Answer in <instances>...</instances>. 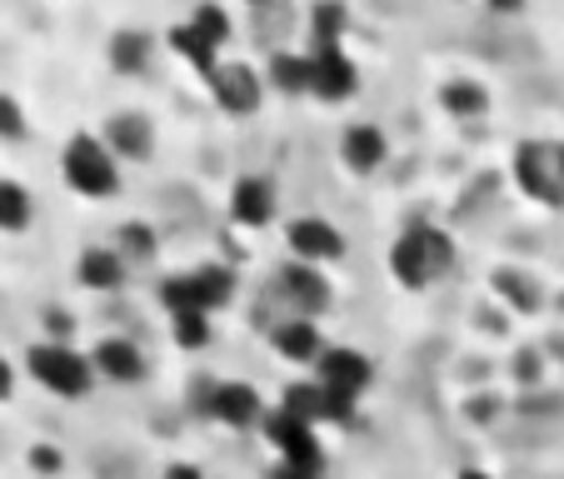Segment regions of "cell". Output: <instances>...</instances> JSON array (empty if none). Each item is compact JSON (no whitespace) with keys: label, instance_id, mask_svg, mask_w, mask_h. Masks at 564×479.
<instances>
[{"label":"cell","instance_id":"1","mask_svg":"<svg viewBox=\"0 0 564 479\" xmlns=\"http://www.w3.org/2000/svg\"><path fill=\"white\" fill-rule=\"evenodd\" d=\"M61 175L80 200H110L120 190V160L100 135H70L61 150Z\"/></svg>","mask_w":564,"mask_h":479},{"label":"cell","instance_id":"2","mask_svg":"<svg viewBox=\"0 0 564 479\" xmlns=\"http://www.w3.org/2000/svg\"><path fill=\"white\" fill-rule=\"evenodd\" d=\"M25 374H31L41 390L61 394V400H86L90 384H96L90 355H80L75 345H61V340L31 345V350H25Z\"/></svg>","mask_w":564,"mask_h":479},{"label":"cell","instance_id":"3","mask_svg":"<svg viewBox=\"0 0 564 479\" xmlns=\"http://www.w3.org/2000/svg\"><path fill=\"white\" fill-rule=\"evenodd\" d=\"M455 260V246H449V235L430 230V225H410L390 250V275L400 280L405 290H425L430 280H440Z\"/></svg>","mask_w":564,"mask_h":479},{"label":"cell","instance_id":"4","mask_svg":"<svg viewBox=\"0 0 564 479\" xmlns=\"http://www.w3.org/2000/svg\"><path fill=\"white\" fill-rule=\"evenodd\" d=\"M514 181L530 200L564 205V140H524L514 145Z\"/></svg>","mask_w":564,"mask_h":479},{"label":"cell","instance_id":"5","mask_svg":"<svg viewBox=\"0 0 564 479\" xmlns=\"http://www.w3.org/2000/svg\"><path fill=\"white\" fill-rule=\"evenodd\" d=\"M265 435H270V449L280 455V465L285 469H300V475H319V439H315V425H305V420L285 415V410H275V415H265Z\"/></svg>","mask_w":564,"mask_h":479},{"label":"cell","instance_id":"6","mask_svg":"<svg viewBox=\"0 0 564 479\" xmlns=\"http://www.w3.org/2000/svg\"><path fill=\"white\" fill-rule=\"evenodd\" d=\"M285 246H290V260L325 270L345 255V235L330 220H319V215H300V220L285 225Z\"/></svg>","mask_w":564,"mask_h":479},{"label":"cell","instance_id":"7","mask_svg":"<svg viewBox=\"0 0 564 479\" xmlns=\"http://www.w3.org/2000/svg\"><path fill=\"white\" fill-rule=\"evenodd\" d=\"M370 380H375V364L365 360L360 350H350V345H330L315 364V384H325V390L340 394V400H355V405H360V394L370 390Z\"/></svg>","mask_w":564,"mask_h":479},{"label":"cell","instance_id":"8","mask_svg":"<svg viewBox=\"0 0 564 479\" xmlns=\"http://www.w3.org/2000/svg\"><path fill=\"white\" fill-rule=\"evenodd\" d=\"M205 86H210L215 106H220L225 116H256L260 100H265V80H260L246 61H220V70H215Z\"/></svg>","mask_w":564,"mask_h":479},{"label":"cell","instance_id":"9","mask_svg":"<svg viewBox=\"0 0 564 479\" xmlns=\"http://www.w3.org/2000/svg\"><path fill=\"white\" fill-rule=\"evenodd\" d=\"M355 90H360V70L345 55V45L340 51H310V96L325 100V106H340Z\"/></svg>","mask_w":564,"mask_h":479},{"label":"cell","instance_id":"10","mask_svg":"<svg viewBox=\"0 0 564 479\" xmlns=\"http://www.w3.org/2000/svg\"><path fill=\"white\" fill-rule=\"evenodd\" d=\"M280 295H285V305L295 309L300 319H315V315H325L330 309V280H325V270H315V265H300V260H290L285 270H280Z\"/></svg>","mask_w":564,"mask_h":479},{"label":"cell","instance_id":"11","mask_svg":"<svg viewBox=\"0 0 564 479\" xmlns=\"http://www.w3.org/2000/svg\"><path fill=\"white\" fill-rule=\"evenodd\" d=\"M205 410H210L220 425H230V429L265 425V400H260V390H256V384H246V380L215 384L210 400H205Z\"/></svg>","mask_w":564,"mask_h":479},{"label":"cell","instance_id":"12","mask_svg":"<svg viewBox=\"0 0 564 479\" xmlns=\"http://www.w3.org/2000/svg\"><path fill=\"white\" fill-rule=\"evenodd\" d=\"M90 364H96V380H110V384H140L145 380V350L126 335H106V340L90 350Z\"/></svg>","mask_w":564,"mask_h":479},{"label":"cell","instance_id":"13","mask_svg":"<svg viewBox=\"0 0 564 479\" xmlns=\"http://www.w3.org/2000/svg\"><path fill=\"white\" fill-rule=\"evenodd\" d=\"M230 220L240 230H260V225L275 220V185L265 175H240L230 185Z\"/></svg>","mask_w":564,"mask_h":479},{"label":"cell","instance_id":"14","mask_svg":"<svg viewBox=\"0 0 564 479\" xmlns=\"http://www.w3.org/2000/svg\"><path fill=\"white\" fill-rule=\"evenodd\" d=\"M270 345H275L280 360H290V364H319V355L330 350V345L319 340V325H315V319H300V315L275 319Z\"/></svg>","mask_w":564,"mask_h":479},{"label":"cell","instance_id":"15","mask_svg":"<svg viewBox=\"0 0 564 479\" xmlns=\"http://www.w3.org/2000/svg\"><path fill=\"white\" fill-rule=\"evenodd\" d=\"M384 155H390V145H384V130H380V126H370V120H355V126H345V135H340V160L350 165L355 175L380 171Z\"/></svg>","mask_w":564,"mask_h":479},{"label":"cell","instance_id":"16","mask_svg":"<svg viewBox=\"0 0 564 479\" xmlns=\"http://www.w3.org/2000/svg\"><path fill=\"white\" fill-rule=\"evenodd\" d=\"M126 260H120L116 246H90L80 250V260H75V275H80V285L96 290V295H110V290L126 285Z\"/></svg>","mask_w":564,"mask_h":479},{"label":"cell","instance_id":"17","mask_svg":"<svg viewBox=\"0 0 564 479\" xmlns=\"http://www.w3.org/2000/svg\"><path fill=\"white\" fill-rule=\"evenodd\" d=\"M100 140L110 145V155L116 160H145L155 130H150V120L140 116V110H126V116H110V126H106V135Z\"/></svg>","mask_w":564,"mask_h":479},{"label":"cell","instance_id":"18","mask_svg":"<svg viewBox=\"0 0 564 479\" xmlns=\"http://www.w3.org/2000/svg\"><path fill=\"white\" fill-rule=\"evenodd\" d=\"M35 220V200L31 190H25L21 181H11V175H0V235H21L31 230Z\"/></svg>","mask_w":564,"mask_h":479},{"label":"cell","instance_id":"19","mask_svg":"<svg viewBox=\"0 0 564 479\" xmlns=\"http://www.w3.org/2000/svg\"><path fill=\"white\" fill-rule=\"evenodd\" d=\"M191 285H195V305H200L205 315H215L220 305H230V295H235L230 265H200V270H191Z\"/></svg>","mask_w":564,"mask_h":479},{"label":"cell","instance_id":"20","mask_svg":"<svg viewBox=\"0 0 564 479\" xmlns=\"http://www.w3.org/2000/svg\"><path fill=\"white\" fill-rule=\"evenodd\" d=\"M265 80L280 90V96H310V55L275 51V55H270Z\"/></svg>","mask_w":564,"mask_h":479},{"label":"cell","instance_id":"21","mask_svg":"<svg viewBox=\"0 0 564 479\" xmlns=\"http://www.w3.org/2000/svg\"><path fill=\"white\" fill-rule=\"evenodd\" d=\"M165 45H171V51L181 55V61H191L195 70H200V80H210V75L220 70V51H210V45H205L200 35L191 31V25H175V31L165 35Z\"/></svg>","mask_w":564,"mask_h":479},{"label":"cell","instance_id":"22","mask_svg":"<svg viewBox=\"0 0 564 479\" xmlns=\"http://www.w3.org/2000/svg\"><path fill=\"white\" fill-rule=\"evenodd\" d=\"M116 250H120V260H126V265H145V260H155L160 240H155V230H150L145 220H126L116 230Z\"/></svg>","mask_w":564,"mask_h":479},{"label":"cell","instance_id":"23","mask_svg":"<svg viewBox=\"0 0 564 479\" xmlns=\"http://www.w3.org/2000/svg\"><path fill=\"white\" fill-rule=\"evenodd\" d=\"M440 106H445L449 116L469 120V116H485L490 96H485V86H479V80H449V86L440 90Z\"/></svg>","mask_w":564,"mask_h":479},{"label":"cell","instance_id":"24","mask_svg":"<svg viewBox=\"0 0 564 479\" xmlns=\"http://www.w3.org/2000/svg\"><path fill=\"white\" fill-rule=\"evenodd\" d=\"M185 25H191V31L200 35L210 51H225V45H230V15H225L220 6H195Z\"/></svg>","mask_w":564,"mask_h":479},{"label":"cell","instance_id":"25","mask_svg":"<svg viewBox=\"0 0 564 479\" xmlns=\"http://www.w3.org/2000/svg\"><path fill=\"white\" fill-rule=\"evenodd\" d=\"M150 51H155V41L145 31H120L110 45V61H116V70H145Z\"/></svg>","mask_w":564,"mask_h":479},{"label":"cell","instance_id":"26","mask_svg":"<svg viewBox=\"0 0 564 479\" xmlns=\"http://www.w3.org/2000/svg\"><path fill=\"white\" fill-rule=\"evenodd\" d=\"M171 335L181 350H205L210 345V315L205 309H185V315H171Z\"/></svg>","mask_w":564,"mask_h":479},{"label":"cell","instance_id":"27","mask_svg":"<svg viewBox=\"0 0 564 479\" xmlns=\"http://www.w3.org/2000/svg\"><path fill=\"white\" fill-rule=\"evenodd\" d=\"M345 21H350V15H345L340 6H319V11L310 15V25H315V51H340Z\"/></svg>","mask_w":564,"mask_h":479},{"label":"cell","instance_id":"28","mask_svg":"<svg viewBox=\"0 0 564 479\" xmlns=\"http://www.w3.org/2000/svg\"><path fill=\"white\" fill-rule=\"evenodd\" d=\"M31 135V120H25V106L11 96V90H0V140H25Z\"/></svg>","mask_w":564,"mask_h":479},{"label":"cell","instance_id":"29","mask_svg":"<svg viewBox=\"0 0 564 479\" xmlns=\"http://www.w3.org/2000/svg\"><path fill=\"white\" fill-rule=\"evenodd\" d=\"M495 285H500V295L510 300V305H520V309H534V305H540V285H534L530 275H514V270H500V280H495Z\"/></svg>","mask_w":564,"mask_h":479},{"label":"cell","instance_id":"30","mask_svg":"<svg viewBox=\"0 0 564 479\" xmlns=\"http://www.w3.org/2000/svg\"><path fill=\"white\" fill-rule=\"evenodd\" d=\"M31 465L45 469V475H55V469H61V455H55V449H45V445H35L31 449Z\"/></svg>","mask_w":564,"mask_h":479},{"label":"cell","instance_id":"31","mask_svg":"<svg viewBox=\"0 0 564 479\" xmlns=\"http://www.w3.org/2000/svg\"><path fill=\"white\" fill-rule=\"evenodd\" d=\"M11 394H15V370H11V360L0 355V405H6Z\"/></svg>","mask_w":564,"mask_h":479},{"label":"cell","instance_id":"32","mask_svg":"<svg viewBox=\"0 0 564 479\" xmlns=\"http://www.w3.org/2000/svg\"><path fill=\"white\" fill-rule=\"evenodd\" d=\"M160 479H205V475H200V469H195V465H171V469H165V475H160Z\"/></svg>","mask_w":564,"mask_h":479},{"label":"cell","instance_id":"33","mask_svg":"<svg viewBox=\"0 0 564 479\" xmlns=\"http://www.w3.org/2000/svg\"><path fill=\"white\" fill-rule=\"evenodd\" d=\"M275 479H319V475H300V469H285V465H280Z\"/></svg>","mask_w":564,"mask_h":479},{"label":"cell","instance_id":"34","mask_svg":"<svg viewBox=\"0 0 564 479\" xmlns=\"http://www.w3.org/2000/svg\"><path fill=\"white\" fill-rule=\"evenodd\" d=\"M459 479H495V475H485V469H465Z\"/></svg>","mask_w":564,"mask_h":479}]
</instances>
